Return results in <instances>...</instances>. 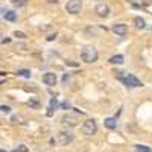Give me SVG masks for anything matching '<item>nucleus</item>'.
<instances>
[{"label":"nucleus","instance_id":"obj_17","mask_svg":"<svg viewBox=\"0 0 152 152\" xmlns=\"http://www.w3.org/2000/svg\"><path fill=\"white\" fill-rule=\"evenodd\" d=\"M12 151H14V152H28V146H24V145H18V146H15Z\"/></svg>","mask_w":152,"mask_h":152},{"label":"nucleus","instance_id":"obj_15","mask_svg":"<svg viewBox=\"0 0 152 152\" xmlns=\"http://www.w3.org/2000/svg\"><path fill=\"white\" fill-rule=\"evenodd\" d=\"M17 76H23V78H31V72L28 69H20L17 72Z\"/></svg>","mask_w":152,"mask_h":152},{"label":"nucleus","instance_id":"obj_22","mask_svg":"<svg viewBox=\"0 0 152 152\" xmlns=\"http://www.w3.org/2000/svg\"><path fill=\"white\" fill-rule=\"evenodd\" d=\"M66 64H67V66H73V67H76V66H78L76 62H72V61H66Z\"/></svg>","mask_w":152,"mask_h":152},{"label":"nucleus","instance_id":"obj_12","mask_svg":"<svg viewBox=\"0 0 152 152\" xmlns=\"http://www.w3.org/2000/svg\"><path fill=\"white\" fill-rule=\"evenodd\" d=\"M56 108H58V102H56V99L53 97L52 100H50V108H49V111H47V116H52L53 110H56Z\"/></svg>","mask_w":152,"mask_h":152},{"label":"nucleus","instance_id":"obj_1","mask_svg":"<svg viewBox=\"0 0 152 152\" xmlns=\"http://www.w3.org/2000/svg\"><path fill=\"white\" fill-rule=\"evenodd\" d=\"M81 58L84 62H88V64H91L97 59V50L93 47V46H85L82 49V53H81Z\"/></svg>","mask_w":152,"mask_h":152},{"label":"nucleus","instance_id":"obj_2","mask_svg":"<svg viewBox=\"0 0 152 152\" xmlns=\"http://www.w3.org/2000/svg\"><path fill=\"white\" fill-rule=\"evenodd\" d=\"M96 131H97L96 120L88 119V120H85V122H84V125H82V132H84L85 135H93Z\"/></svg>","mask_w":152,"mask_h":152},{"label":"nucleus","instance_id":"obj_10","mask_svg":"<svg viewBox=\"0 0 152 152\" xmlns=\"http://www.w3.org/2000/svg\"><path fill=\"white\" fill-rule=\"evenodd\" d=\"M105 126L108 129H114L117 126V120H116V117H108V119H105Z\"/></svg>","mask_w":152,"mask_h":152},{"label":"nucleus","instance_id":"obj_16","mask_svg":"<svg viewBox=\"0 0 152 152\" xmlns=\"http://www.w3.org/2000/svg\"><path fill=\"white\" fill-rule=\"evenodd\" d=\"M28 107H31V108H40V102L35 100V99H31V100H28Z\"/></svg>","mask_w":152,"mask_h":152},{"label":"nucleus","instance_id":"obj_5","mask_svg":"<svg viewBox=\"0 0 152 152\" xmlns=\"http://www.w3.org/2000/svg\"><path fill=\"white\" fill-rule=\"evenodd\" d=\"M72 142H73V135H72L70 132L62 131V132L58 134V143H59L61 146H67V145H70Z\"/></svg>","mask_w":152,"mask_h":152},{"label":"nucleus","instance_id":"obj_11","mask_svg":"<svg viewBox=\"0 0 152 152\" xmlns=\"http://www.w3.org/2000/svg\"><path fill=\"white\" fill-rule=\"evenodd\" d=\"M3 17H5L6 20H9V21H15L17 14H15L14 11H6V12H3Z\"/></svg>","mask_w":152,"mask_h":152},{"label":"nucleus","instance_id":"obj_6","mask_svg":"<svg viewBox=\"0 0 152 152\" xmlns=\"http://www.w3.org/2000/svg\"><path fill=\"white\" fill-rule=\"evenodd\" d=\"M122 82L125 85H128V87H142V82L138 81L134 75H126L122 78Z\"/></svg>","mask_w":152,"mask_h":152},{"label":"nucleus","instance_id":"obj_8","mask_svg":"<svg viewBox=\"0 0 152 152\" xmlns=\"http://www.w3.org/2000/svg\"><path fill=\"white\" fill-rule=\"evenodd\" d=\"M96 12H97L99 17H107V15L110 14V8H108V5H105V3H97Z\"/></svg>","mask_w":152,"mask_h":152},{"label":"nucleus","instance_id":"obj_18","mask_svg":"<svg viewBox=\"0 0 152 152\" xmlns=\"http://www.w3.org/2000/svg\"><path fill=\"white\" fill-rule=\"evenodd\" d=\"M152 149L148 148V146H142V145H138L137 146V152H151Z\"/></svg>","mask_w":152,"mask_h":152},{"label":"nucleus","instance_id":"obj_9","mask_svg":"<svg viewBox=\"0 0 152 152\" xmlns=\"http://www.w3.org/2000/svg\"><path fill=\"white\" fill-rule=\"evenodd\" d=\"M43 82L46 85H55L56 84V75L55 73H46L43 76Z\"/></svg>","mask_w":152,"mask_h":152},{"label":"nucleus","instance_id":"obj_25","mask_svg":"<svg viewBox=\"0 0 152 152\" xmlns=\"http://www.w3.org/2000/svg\"><path fill=\"white\" fill-rule=\"evenodd\" d=\"M49 3H58V0H47Z\"/></svg>","mask_w":152,"mask_h":152},{"label":"nucleus","instance_id":"obj_3","mask_svg":"<svg viewBox=\"0 0 152 152\" xmlns=\"http://www.w3.org/2000/svg\"><path fill=\"white\" fill-rule=\"evenodd\" d=\"M66 9L70 14H79L82 9V2L81 0H69V3L66 5Z\"/></svg>","mask_w":152,"mask_h":152},{"label":"nucleus","instance_id":"obj_19","mask_svg":"<svg viewBox=\"0 0 152 152\" xmlns=\"http://www.w3.org/2000/svg\"><path fill=\"white\" fill-rule=\"evenodd\" d=\"M61 107L64 108V110H70V108H72L70 102H67V100H66V102H62V104H61Z\"/></svg>","mask_w":152,"mask_h":152},{"label":"nucleus","instance_id":"obj_26","mask_svg":"<svg viewBox=\"0 0 152 152\" xmlns=\"http://www.w3.org/2000/svg\"><path fill=\"white\" fill-rule=\"evenodd\" d=\"M0 152H6V151H5V149H2V151H0Z\"/></svg>","mask_w":152,"mask_h":152},{"label":"nucleus","instance_id":"obj_24","mask_svg":"<svg viewBox=\"0 0 152 152\" xmlns=\"http://www.w3.org/2000/svg\"><path fill=\"white\" fill-rule=\"evenodd\" d=\"M14 3H15L17 6H18V5H23V0H15V2H14Z\"/></svg>","mask_w":152,"mask_h":152},{"label":"nucleus","instance_id":"obj_14","mask_svg":"<svg viewBox=\"0 0 152 152\" xmlns=\"http://www.w3.org/2000/svg\"><path fill=\"white\" fill-rule=\"evenodd\" d=\"M134 23H135V26L138 28V29H143L146 24H145V20L143 18H140V17H135L134 18Z\"/></svg>","mask_w":152,"mask_h":152},{"label":"nucleus","instance_id":"obj_21","mask_svg":"<svg viewBox=\"0 0 152 152\" xmlns=\"http://www.w3.org/2000/svg\"><path fill=\"white\" fill-rule=\"evenodd\" d=\"M0 110H2V113H9L11 111V108L6 107V105H2V107H0Z\"/></svg>","mask_w":152,"mask_h":152},{"label":"nucleus","instance_id":"obj_20","mask_svg":"<svg viewBox=\"0 0 152 152\" xmlns=\"http://www.w3.org/2000/svg\"><path fill=\"white\" fill-rule=\"evenodd\" d=\"M14 37H17V38H26V35H24L23 32H18V31L14 32Z\"/></svg>","mask_w":152,"mask_h":152},{"label":"nucleus","instance_id":"obj_23","mask_svg":"<svg viewBox=\"0 0 152 152\" xmlns=\"http://www.w3.org/2000/svg\"><path fill=\"white\" fill-rule=\"evenodd\" d=\"M55 38H56V35H50V37H47V40L52 41V40H55Z\"/></svg>","mask_w":152,"mask_h":152},{"label":"nucleus","instance_id":"obj_7","mask_svg":"<svg viewBox=\"0 0 152 152\" xmlns=\"http://www.w3.org/2000/svg\"><path fill=\"white\" fill-rule=\"evenodd\" d=\"M113 32L117 34V35H125L128 32V26L123 23H116V24H113Z\"/></svg>","mask_w":152,"mask_h":152},{"label":"nucleus","instance_id":"obj_13","mask_svg":"<svg viewBox=\"0 0 152 152\" xmlns=\"http://www.w3.org/2000/svg\"><path fill=\"white\" fill-rule=\"evenodd\" d=\"M110 62H113V64H122L123 62V56L122 55H114L110 58Z\"/></svg>","mask_w":152,"mask_h":152},{"label":"nucleus","instance_id":"obj_4","mask_svg":"<svg viewBox=\"0 0 152 152\" xmlns=\"http://www.w3.org/2000/svg\"><path fill=\"white\" fill-rule=\"evenodd\" d=\"M78 117L75 116V114H70V113H67V114H64V117H62V125L64 126H67V128H75V126H78Z\"/></svg>","mask_w":152,"mask_h":152}]
</instances>
